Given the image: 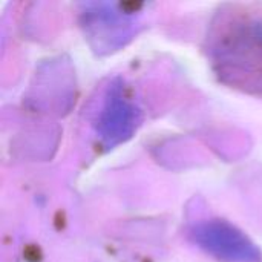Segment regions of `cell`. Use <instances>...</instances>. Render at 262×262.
<instances>
[{
  "instance_id": "6da1fadb",
  "label": "cell",
  "mask_w": 262,
  "mask_h": 262,
  "mask_svg": "<svg viewBox=\"0 0 262 262\" xmlns=\"http://www.w3.org/2000/svg\"><path fill=\"white\" fill-rule=\"evenodd\" d=\"M192 238L210 256L223 262H261L259 249L235 226L207 220L192 229Z\"/></svg>"
},
{
  "instance_id": "7a4b0ae2",
  "label": "cell",
  "mask_w": 262,
  "mask_h": 262,
  "mask_svg": "<svg viewBox=\"0 0 262 262\" xmlns=\"http://www.w3.org/2000/svg\"><path fill=\"white\" fill-rule=\"evenodd\" d=\"M140 111L127 98L121 84H112L98 115V134L109 144H118L135 132Z\"/></svg>"
}]
</instances>
